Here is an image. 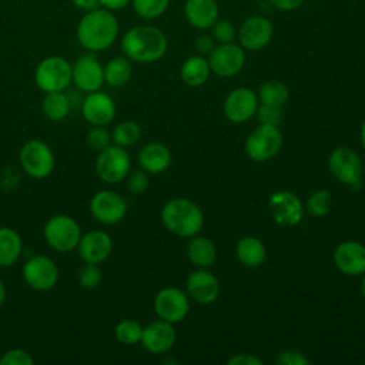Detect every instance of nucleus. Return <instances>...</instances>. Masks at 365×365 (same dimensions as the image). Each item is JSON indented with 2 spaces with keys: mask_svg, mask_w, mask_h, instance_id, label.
<instances>
[{
  "mask_svg": "<svg viewBox=\"0 0 365 365\" xmlns=\"http://www.w3.org/2000/svg\"><path fill=\"white\" fill-rule=\"evenodd\" d=\"M120 24L114 11L104 7H96L84 11L76 27V37L81 47L90 53L110 48L118 37Z\"/></svg>",
  "mask_w": 365,
  "mask_h": 365,
  "instance_id": "1",
  "label": "nucleus"
},
{
  "mask_svg": "<svg viewBox=\"0 0 365 365\" xmlns=\"http://www.w3.org/2000/svg\"><path fill=\"white\" fill-rule=\"evenodd\" d=\"M123 54L140 64L158 61L167 51V36L155 26L138 24L130 27L120 41Z\"/></svg>",
  "mask_w": 365,
  "mask_h": 365,
  "instance_id": "2",
  "label": "nucleus"
},
{
  "mask_svg": "<svg viewBox=\"0 0 365 365\" xmlns=\"http://www.w3.org/2000/svg\"><path fill=\"white\" fill-rule=\"evenodd\" d=\"M163 225L178 237H194L202 227L204 217L200 207L187 198H174L161 210Z\"/></svg>",
  "mask_w": 365,
  "mask_h": 365,
  "instance_id": "3",
  "label": "nucleus"
},
{
  "mask_svg": "<svg viewBox=\"0 0 365 365\" xmlns=\"http://www.w3.org/2000/svg\"><path fill=\"white\" fill-rule=\"evenodd\" d=\"M81 234L80 224L67 214L51 215L43 227V238L47 245L63 254L76 250Z\"/></svg>",
  "mask_w": 365,
  "mask_h": 365,
  "instance_id": "4",
  "label": "nucleus"
},
{
  "mask_svg": "<svg viewBox=\"0 0 365 365\" xmlns=\"http://www.w3.org/2000/svg\"><path fill=\"white\" fill-rule=\"evenodd\" d=\"M34 83L43 93L66 91L71 84V63L61 56L44 57L34 70Z\"/></svg>",
  "mask_w": 365,
  "mask_h": 365,
  "instance_id": "5",
  "label": "nucleus"
},
{
  "mask_svg": "<svg viewBox=\"0 0 365 365\" xmlns=\"http://www.w3.org/2000/svg\"><path fill=\"white\" fill-rule=\"evenodd\" d=\"M19 163L24 174L34 180H43L53 173L56 158L47 143L33 138L21 145L19 151Z\"/></svg>",
  "mask_w": 365,
  "mask_h": 365,
  "instance_id": "6",
  "label": "nucleus"
},
{
  "mask_svg": "<svg viewBox=\"0 0 365 365\" xmlns=\"http://www.w3.org/2000/svg\"><path fill=\"white\" fill-rule=\"evenodd\" d=\"M97 177L108 184H115L125 180L131 170L130 154L124 147L110 144L100 153L94 163Z\"/></svg>",
  "mask_w": 365,
  "mask_h": 365,
  "instance_id": "7",
  "label": "nucleus"
},
{
  "mask_svg": "<svg viewBox=\"0 0 365 365\" xmlns=\"http://www.w3.org/2000/svg\"><path fill=\"white\" fill-rule=\"evenodd\" d=\"M26 285L34 291H50L57 285L60 272L58 267L47 255L38 254L26 259L21 269Z\"/></svg>",
  "mask_w": 365,
  "mask_h": 365,
  "instance_id": "8",
  "label": "nucleus"
},
{
  "mask_svg": "<svg viewBox=\"0 0 365 365\" xmlns=\"http://www.w3.org/2000/svg\"><path fill=\"white\" fill-rule=\"evenodd\" d=\"M282 137L277 125L261 124L245 141V151L254 161L262 163L272 158L281 148Z\"/></svg>",
  "mask_w": 365,
  "mask_h": 365,
  "instance_id": "9",
  "label": "nucleus"
},
{
  "mask_svg": "<svg viewBox=\"0 0 365 365\" xmlns=\"http://www.w3.org/2000/svg\"><path fill=\"white\" fill-rule=\"evenodd\" d=\"M90 212L101 224L113 225L127 214V201L113 190H100L90 200Z\"/></svg>",
  "mask_w": 365,
  "mask_h": 365,
  "instance_id": "10",
  "label": "nucleus"
},
{
  "mask_svg": "<svg viewBox=\"0 0 365 365\" xmlns=\"http://www.w3.org/2000/svg\"><path fill=\"white\" fill-rule=\"evenodd\" d=\"M71 84L86 94L101 88L104 84V71L103 64L94 53L83 54L71 64Z\"/></svg>",
  "mask_w": 365,
  "mask_h": 365,
  "instance_id": "11",
  "label": "nucleus"
},
{
  "mask_svg": "<svg viewBox=\"0 0 365 365\" xmlns=\"http://www.w3.org/2000/svg\"><path fill=\"white\" fill-rule=\"evenodd\" d=\"M274 36L272 21L259 14L247 17L237 29V37L240 46L248 51H257L264 48Z\"/></svg>",
  "mask_w": 365,
  "mask_h": 365,
  "instance_id": "12",
  "label": "nucleus"
},
{
  "mask_svg": "<svg viewBox=\"0 0 365 365\" xmlns=\"http://www.w3.org/2000/svg\"><path fill=\"white\" fill-rule=\"evenodd\" d=\"M207 57L211 71L218 77H232L245 64V50L234 41L215 46Z\"/></svg>",
  "mask_w": 365,
  "mask_h": 365,
  "instance_id": "13",
  "label": "nucleus"
},
{
  "mask_svg": "<svg viewBox=\"0 0 365 365\" xmlns=\"http://www.w3.org/2000/svg\"><path fill=\"white\" fill-rule=\"evenodd\" d=\"M328 165L331 174L338 181L349 185H356L361 182L362 161L354 150L348 147L335 148L329 155Z\"/></svg>",
  "mask_w": 365,
  "mask_h": 365,
  "instance_id": "14",
  "label": "nucleus"
},
{
  "mask_svg": "<svg viewBox=\"0 0 365 365\" xmlns=\"http://www.w3.org/2000/svg\"><path fill=\"white\" fill-rule=\"evenodd\" d=\"M190 305L185 294L174 287H167L158 291L154 298V311L160 319L171 324L180 322L188 314Z\"/></svg>",
  "mask_w": 365,
  "mask_h": 365,
  "instance_id": "15",
  "label": "nucleus"
},
{
  "mask_svg": "<svg viewBox=\"0 0 365 365\" xmlns=\"http://www.w3.org/2000/svg\"><path fill=\"white\" fill-rule=\"evenodd\" d=\"M80 108L84 120L91 125H108L117 111L114 100L100 90L87 93Z\"/></svg>",
  "mask_w": 365,
  "mask_h": 365,
  "instance_id": "16",
  "label": "nucleus"
},
{
  "mask_svg": "<svg viewBox=\"0 0 365 365\" xmlns=\"http://www.w3.org/2000/svg\"><path fill=\"white\" fill-rule=\"evenodd\" d=\"M76 251L83 262L101 264L113 251V240L103 230H91L81 234Z\"/></svg>",
  "mask_w": 365,
  "mask_h": 365,
  "instance_id": "17",
  "label": "nucleus"
},
{
  "mask_svg": "<svg viewBox=\"0 0 365 365\" xmlns=\"http://www.w3.org/2000/svg\"><path fill=\"white\" fill-rule=\"evenodd\" d=\"M274 221L279 225L294 227L304 215V208L299 198L291 191H277L268 202Z\"/></svg>",
  "mask_w": 365,
  "mask_h": 365,
  "instance_id": "18",
  "label": "nucleus"
},
{
  "mask_svg": "<svg viewBox=\"0 0 365 365\" xmlns=\"http://www.w3.org/2000/svg\"><path fill=\"white\" fill-rule=\"evenodd\" d=\"M177 334L171 322L157 319L143 327L140 344L151 354H164L173 348Z\"/></svg>",
  "mask_w": 365,
  "mask_h": 365,
  "instance_id": "19",
  "label": "nucleus"
},
{
  "mask_svg": "<svg viewBox=\"0 0 365 365\" xmlns=\"http://www.w3.org/2000/svg\"><path fill=\"white\" fill-rule=\"evenodd\" d=\"M257 94L247 87L232 90L224 103V113L232 123H244L250 120L257 111Z\"/></svg>",
  "mask_w": 365,
  "mask_h": 365,
  "instance_id": "20",
  "label": "nucleus"
},
{
  "mask_svg": "<svg viewBox=\"0 0 365 365\" xmlns=\"http://www.w3.org/2000/svg\"><path fill=\"white\" fill-rule=\"evenodd\" d=\"M334 262L345 275H361L365 272V247L356 241H345L335 248Z\"/></svg>",
  "mask_w": 365,
  "mask_h": 365,
  "instance_id": "21",
  "label": "nucleus"
},
{
  "mask_svg": "<svg viewBox=\"0 0 365 365\" xmlns=\"http://www.w3.org/2000/svg\"><path fill=\"white\" fill-rule=\"evenodd\" d=\"M182 11L187 23L200 31L210 30L220 17L217 0H185Z\"/></svg>",
  "mask_w": 365,
  "mask_h": 365,
  "instance_id": "22",
  "label": "nucleus"
},
{
  "mask_svg": "<svg viewBox=\"0 0 365 365\" xmlns=\"http://www.w3.org/2000/svg\"><path fill=\"white\" fill-rule=\"evenodd\" d=\"M187 291L194 301L200 304H211L220 294V284L211 272L197 269L187 278Z\"/></svg>",
  "mask_w": 365,
  "mask_h": 365,
  "instance_id": "23",
  "label": "nucleus"
},
{
  "mask_svg": "<svg viewBox=\"0 0 365 365\" xmlns=\"http://www.w3.org/2000/svg\"><path fill=\"white\" fill-rule=\"evenodd\" d=\"M171 163L170 150L161 143H148L138 153V164L148 174H160Z\"/></svg>",
  "mask_w": 365,
  "mask_h": 365,
  "instance_id": "24",
  "label": "nucleus"
},
{
  "mask_svg": "<svg viewBox=\"0 0 365 365\" xmlns=\"http://www.w3.org/2000/svg\"><path fill=\"white\" fill-rule=\"evenodd\" d=\"M23 252L20 234L10 227H0V267L14 265Z\"/></svg>",
  "mask_w": 365,
  "mask_h": 365,
  "instance_id": "25",
  "label": "nucleus"
},
{
  "mask_svg": "<svg viewBox=\"0 0 365 365\" xmlns=\"http://www.w3.org/2000/svg\"><path fill=\"white\" fill-rule=\"evenodd\" d=\"M210 73H211V68H210L208 60L205 58V56H201V54H195L185 58L180 70L181 80L191 87L202 86L208 80Z\"/></svg>",
  "mask_w": 365,
  "mask_h": 365,
  "instance_id": "26",
  "label": "nucleus"
},
{
  "mask_svg": "<svg viewBox=\"0 0 365 365\" xmlns=\"http://www.w3.org/2000/svg\"><path fill=\"white\" fill-rule=\"evenodd\" d=\"M71 110V100L64 91L44 93L41 100V113L50 121L64 120Z\"/></svg>",
  "mask_w": 365,
  "mask_h": 365,
  "instance_id": "27",
  "label": "nucleus"
},
{
  "mask_svg": "<svg viewBox=\"0 0 365 365\" xmlns=\"http://www.w3.org/2000/svg\"><path fill=\"white\" fill-rule=\"evenodd\" d=\"M103 71L104 83H107L110 87H121L127 84L131 78V60H128L125 56L113 57L103 66Z\"/></svg>",
  "mask_w": 365,
  "mask_h": 365,
  "instance_id": "28",
  "label": "nucleus"
},
{
  "mask_svg": "<svg viewBox=\"0 0 365 365\" xmlns=\"http://www.w3.org/2000/svg\"><path fill=\"white\" fill-rule=\"evenodd\" d=\"M237 258L240 262H242L245 267H259L265 258L267 252L262 245V242L255 237H244L238 241L235 248Z\"/></svg>",
  "mask_w": 365,
  "mask_h": 365,
  "instance_id": "29",
  "label": "nucleus"
},
{
  "mask_svg": "<svg viewBox=\"0 0 365 365\" xmlns=\"http://www.w3.org/2000/svg\"><path fill=\"white\" fill-rule=\"evenodd\" d=\"M187 255L194 265H197L200 268H205V267H210L214 264L217 251H215L214 244L208 238L194 237L188 242Z\"/></svg>",
  "mask_w": 365,
  "mask_h": 365,
  "instance_id": "30",
  "label": "nucleus"
},
{
  "mask_svg": "<svg viewBox=\"0 0 365 365\" xmlns=\"http://www.w3.org/2000/svg\"><path fill=\"white\" fill-rule=\"evenodd\" d=\"M289 97L288 87L278 80H267L258 88V98L261 104L282 107Z\"/></svg>",
  "mask_w": 365,
  "mask_h": 365,
  "instance_id": "31",
  "label": "nucleus"
},
{
  "mask_svg": "<svg viewBox=\"0 0 365 365\" xmlns=\"http://www.w3.org/2000/svg\"><path fill=\"white\" fill-rule=\"evenodd\" d=\"M171 0H131V7L134 13L145 20H157L160 19L170 7Z\"/></svg>",
  "mask_w": 365,
  "mask_h": 365,
  "instance_id": "32",
  "label": "nucleus"
},
{
  "mask_svg": "<svg viewBox=\"0 0 365 365\" xmlns=\"http://www.w3.org/2000/svg\"><path fill=\"white\" fill-rule=\"evenodd\" d=\"M141 137V128L135 121H121L111 131V141L120 147L134 145Z\"/></svg>",
  "mask_w": 365,
  "mask_h": 365,
  "instance_id": "33",
  "label": "nucleus"
},
{
  "mask_svg": "<svg viewBox=\"0 0 365 365\" xmlns=\"http://www.w3.org/2000/svg\"><path fill=\"white\" fill-rule=\"evenodd\" d=\"M114 336L123 345L140 344L143 336V327L134 319H123L115 325Z\"/></svg>",
  "mask_w": 365,
  "mask_h": 365,
  "instance_id": "34",
  "label": "nucleus"
},
{
  "mask_svg": "<svg viewBox=\"0 0 365 365\" xmlns=\"http://www.w3.org/2000/svg\"><path fill=\"white\" fill-rule=\"evenodd\" d=\"M103 281V271L100 264L84 262L77 272V282L83 289H96Z\"/></svg>",
  "mask_w": 365,
  "mask_h": 365,
  "instance_id": "35",
  "label": "nucleus"
},
{
  "mask_svg": "<svg viewBox=\"0 0 365 365\" xmlns=\"http://www.w3.org/2000/svg\"><path fill=\"white\" fill-rule=\"evenodd\" d=\"M210 34L218 44H225V43H232L234 38L237 37V27L234 23L228 19L218 17L214 24L210 27Z\"/></svg>",
  "mask_w": 365,
  "mask_h": 365,
  "instance_id": "36",
  "label": "nucleus"
},
{
  "mask_svg": "<svg viewBox=\"0 0 365 365\" xmlns=\"http://www.w3.org/2000/svg\"><path fill=\"white\" fill-rule=\"evenodd\" d=\"M86 143L90 147V150L100 153L110 144L111 141V133L106 128V125H91V128L87 131Z\"/></svg>",
  "mask_w": 365,
  "mask_h": 365,
  "instance_id": "37",
  "label": "nucleus"
},
{
  "mask_svg": "<svg viewBox=\"0 0 365 365\" xmlns=\"http://www.w3.org/2000/svg\"><path fill=\"white\" fill-rule=\"evenodd\" d=\"M331 208V194L327 190L312 192L307 201V210L314 217H324Z\"/></svg>",
  "mask_w": 365,
  "mask_h": 365,
  "instance_id": "38",
  "label": "nucleus"
},
{
  "mask_svg": "<svg viewBox=\"0 0 365 365\" xmlns=\"http://www.w3.org/2000/svg\"><path fill=\"white\" fill-rule=\"evenodd\" d=\"M125 182H127V188L131 194H143L147 188H148V175L147 173L140 168V170H130V173L125 177Z\"/></svg>",
  "mask_w": 365,
  "mask_h": 365,
  "instance_id": "39",
  "label": "nucleus"
},
{
  "mask_svg": "<svg viewBox=\"0 0 365 365\" xmlns=\"http://www.w3.org/2000/svg\"><path fill=\"white\" fill-rule=\"evenodd\" d=\"M34 358L21 348H11L0 356V365H33Z\"/></svg>",
  "mask_w": 365,
  "mask_h": 365,
  "instance_id": "40",
  "label": "nucleus"
},
{
  "mask_svg": "<svg viewBox=\"0 0 365 365\" xmlns=\"http://www.w3.org/2000/svg\"><path fill=\"white\" fill-rule=\"evenodd\" d=\"M257 117L261 124H268V125H278L282 120V110L281 107L275 106H267V104H259L257 107Z\"/></svg>",
  "mask_w": 365,
  "mask_h": 365,
  "instance_id": "41",
  "label": "nucleus"
},
{
  "mask_svg": "<svg viewBox=\"0 0 365 365\" xmlns=\"http://www.w3.org/2000/svg\"><path fill=\"white\" fill-rule=\"evenodd\" d=\"M215 47V40L208 33H200L194 38V48L201 56H208Z\"/></svg>",
  "mask_w": 365,
  "mask_h": 365,
  "instance_id": "42",
  "label": "nucleus"
},
{
  "mask_svg": "<svg viewBox=\"0 0 365 365\" xmlns=\"http://www.w3.org/2000/svg\"><path fill=\"white\" fill-rule=\"evenodd\" d=\"M277 362L281 365H308L309 359L297 351H285L281 352L277 358Z\"/></svg>",
  "mask_w": 365,
  "mask_h": 365,
  "instance_id": "43",
  "label": "nucleus"
},
{
  "mask_svg": "<svg viewBox=\"0 0 365 365\" xmlns=\"http://www.w3.org/2000/svg\"><path fill=\"white\" fill-rule=\"evenodd\" d=\"M262 361L252 354H237L228 359V365H261Z\"/></svg>",
  "mask_w": 365,
  "mask_h": 365,
  "instance_id": "44",
  "label": "nucleus"
},
{
  "mask_svg": "<svg viewBox=\"0 0 365 365\" xmlns=\"http://www.w3.org/2000/svg\"><path fill=\"white\" fill-rule=\"evenodd\" d=\"M271 6L279 11H294L299 9L305 0H268Z\"/></svg>",
  "mask_w": 365,
  "mask_h": 365,
  "instance_id": "45",
  "label": "nucleus"
},
{
  "mask_svg": "<svg viewBox=\"0 0 365 365\" xmlns=\"http://www.w3.org/2000/svg\"><path fill=\"white\" fill-rule=\"evenodd\" d=\"M100 7H104L110 11H118L131 4V0H98Z\"/></svg>",
  "mask_w": 365,
  "mask_h": 365,
  "instance_id": "46",
  "label": "nucleus"
},
{
  "mask_svg": "<svg viewBox=\"0 0 365 365\" xmlns=\"http://www.w3.org/2000/svg\"><path fill=\"white\" fill-rule=\"evenodd\" d=\"M73 6L81 11H90L96 7H100L98 0H71Z\"/></svg>",
  "mask_w": 365,
  "mask_h": 365,
  "instance_id": "47",
  "label": "nucleus"
},
{
  "mask_svg": "<svg viewBox=\"0 0 365 365\" xmlns=\"http://www.w3.org/2000/svg\"><path fill=\"white\" fill-rule=\"evenodd\" d=\"M6 295H7V291H6V285H4L3 279L0 278V307L4 304V301H6Z\"/></svg>",
  "mask_w": 365,
  "mask_h": 365,
  "instance_id": "48",
  "label": "nucleus"
},
{
  "mask_svg": "<svg viewBox=\"0 0 365 365\" xmlns=\"http://www.w3.org/2000/svg\"><path fill=\"white\" fill-rule=\"evenodd\" d=\"M361 292L365 298V272H364V277H362V281H361Z\"/></svg>",
  "mask_w": 365,
  "mask_h": 365,
  "instance_id": "49",
  "label": "nucleus"
},
{
  "mask_svg": "<svg viewBox=\"0 0 365 365\" xmlns=\"http://www.w3.org/2000/svg\"><path fill=\"white\" fill-rule=\"evenodd\" d=\"M361 134H362V144H364V148H365V121H364V124H362V131H361Z\"/></svg>",
  "mask_w": 365,
  "mask_h": 365,
  "instance_id": "50",
  "label": "nucleus"
},
{
  "mask_svg": "<svg viewBox=\"0 0 365 365\" xmlns=\"http://www.w3.org/2000/svg\"><path fill=\"white\" fill-rule=\"evenodd\" d=\"M251 1H257V3H261V1H265V0H251Z\"/></svg>",
  "mask_w": 365,
  "mask_h": 365,
  "instance_id": "51",
  "label": "nucleus"
},
{
  "mask_svg": "<svg viewBox=\"0 0 365 365\" xmlns=\"http://www.w3.org/2000/svg\"><path fill=\"white\" fill-rule=\"evenodd\" d=\"M346 1H352V0H346Z\"/></svg>",
  "mask_w": 365,
  "mask_h": 365,
  "instance_id": "52",
  "label": "nucleus"
}]
</instances>
